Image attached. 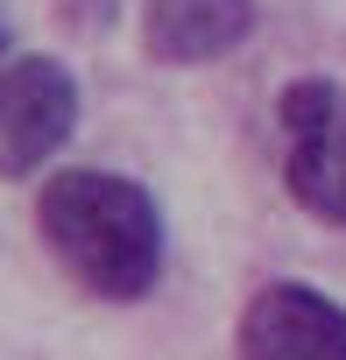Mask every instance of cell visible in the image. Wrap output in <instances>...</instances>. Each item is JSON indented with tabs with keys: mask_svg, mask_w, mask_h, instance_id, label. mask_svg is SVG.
Masks as SVG:
<instances>
[{
	"mask_svg": "<svg viewBox=\"0 0 346 360\" xmlns=\"http://www.w3.org/2000/svg\"><path fill=\"white\" fill-rule=\"evenodd\" d=\"M255 36V0H148L141 50L155 64H219Z\"/></svg>",
	"mask_w": 346,
	"mask_h": 360,
	"instance_id": "cell-5",
	"label": "cell"
},
{
	"mask_svg": "<svg viewBox=\"0 0 346 360\" xmlns=\"http://www.w3.org/2000/svg\"><path fill=\"white\" fill-rule=\"evenodd\" d=\"M78 134V78L57 57H15L0 71V176H36Z\"/></svg>",
	"mask_w": 346,
	"mask_h": 360,
	"instance_id": "cell-3",
	"label": "cell"
},
{
	"mask_svg": "<svg viewBox=\"0 0 346 360\" xmlns=\"http://www.w3.org/2000/svg\"><path fill=\"white\" fill-rule=\"evenodd\" d=\"M241 360H346V304L311 283H262L241 311Z\"/></svg>",
	"mask_w": 346,
	"mask_h": 360,
	"instance_id": "cell-4",
	"label": "cell"
},
{
	"mask_svg": "<svg viewBox=\"0 0 346 360\" xmlns=\"http://www.w3.org/2000/svg\"><path fill=\"white\" fill-rule=\"evenodd\" d=\"M36 233L106 304H134L162 276V205L120 169H57L36 191Z\"/></svg>",
	"mask_w": 346,
	"mask_h": 360,
	"instance_id": "cell-1",
	"label": "cell"
},
{
	"mask_svg": "<svg viewBox=\"0 0 346 360\" xmlns=\"http://www.w3.org/2000/svg\"><path fill=\"white\" fill-rule=\"evenodd\" d=\"M276 113H283V176H290V198L311 219L346 226V85L297 78V85H283Z\"/></svg>",
	"mask_w": 346,
	"mask_h": 360,
	"instance_id": "cell-2",
	"label": "cell"
},
{
	"mask_svg": "<svg viewBox=\"0 0 346 360\" xmlns=\"http://www.w3.org/2000/svg\"><path fill=\"white\" fill-rule=\"evenodd\" d=\"M0 43H8V22H0Z\"/></svg>",
	"mask_w": 346,
	"mask_h": 360,
	"instance_id": "cell-6",
	"label": "cell"
}]
</instances>
